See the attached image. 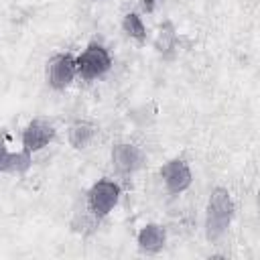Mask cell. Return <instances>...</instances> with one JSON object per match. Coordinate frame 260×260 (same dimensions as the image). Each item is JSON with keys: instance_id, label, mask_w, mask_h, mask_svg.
I'll return each instance as SVG.
<instances>
[{"instance_id": "obj_1", "label": "cell", "mask_w": 260, "mask_h": 260, "mask_svg": "<svg viewBox=\"0 0 260 260\" xmlns=\"http://www.w3.org/2000/svg\"><path fill=\"white\" fill-rule=\"evenodd\" d=\"M236 203L232 193L225 187H213L205 205V238L207 242H219L234 219Z\"/></svg>"}, {"instance_id": "obj_2", "label": "cell", "mask_w": 260, "mask_h": 260, "mask_svg": "<svg viewBox=\"0 0 260 260\" xmlns=\"http://www.w3.org/2000/svg\"><path fill=\"white\" fill-rule=\"evenodd\" d=\"M77 75L85 81H93L104 77L112 69V55L110 51L100 43H89L77 57Z\"/></svg>"}, {"instance_id": "obj_3", "label": "cell", "mask_w": 260, "mask_h": 260, "mask_svg": "<svg viewBox=\"0 0 260 260\" xmlns=\"http://www.w3.org/2000/svg\"><path fill=\"white\" fill-rule=\"evenodd\" d=\"M120 201V185L110 179L95 181L87 191V209L95 219H104Z\"/></svg>"}, {"instance_id": "obj_4", "label": "cell", "mask_w": 260, "mask_h": 260, "mask_svg": "<svg viewBox=\"0 0 260 260\" xmlns=\"http://www.w3.org/2000/svg\"><path fill=\"white\" fill-rule=\"evenodd\" d=\"M77 77V61L73 53H57L47 61V83L61 91Z\"/></svg>"}, {"instance_id": "obj_5", "label": "cell", "mask_w": 260, "mask_h": 260, "mask_svg": "<svg viewBox=\"0 0 260 260\" xmlns=\"http://www.w3.org/2000/svg\"><path fill=\"white\" fill-rule=\"evenodd\" d=\"M160 179L165 183V189L171 195H181L185 193L191 183H193V173L191 167L185 158H171L160 167Z\"/></svg>"}, {"instance_id": "obj_6", "label": "cell", "mask_w": 260, "mask_h": 260, "mask_svg": "<svg viewBox=\"0 0 260 260\" xmlns=\"http://www.w3.org/2000/svg\"><path fill=\"white\" fill-rule=\"evenodd\" d=\"M55 126L49 122V120H43V118H35L30 120L24 130H22V148L28 150V152H39L43 150L45 146H49L55 138Z\"/></svg>"}, {"instance_id": "obj_7", "label": "cell", "mask_w": 260, "mask_h": 260, "mask_svg": "<svg viewBox=\"0 0 260 260\" xmlns=\"http://www.w3.org/2000/svg\"><path fill=\"white\" fill-rule=\"evenodd\" d=\"M144 160L146 156L142 148L132 142H116L112 146V167L122 175L136 173L144 165Z\"/></svg>"}, {"instance_id": "obj_8", "label": "cell", "mask_w": 260, "mask_h": 260, "mask_svg": "<svg viewBox=\"0 0 260 260\" xmlns=\"http://www.w3.org/2000/svg\"><path fill=\"white\" fill-rule=\"evenodd\" d=\"M136 244L146 254H158L167 244V230L160 223H146L138 230Z\"/></svg>"}, {"instance_id": "obj_9", "label": "cell", "mask_w": 260, "mask_h": 260, "mask_svg": "<svg viewBox=\"0 0 260 260\" xmlns=\"http://www.w3.org/2000/svg\"><path fill=\"white\" fill-rule=\"evenodd\" d=\"M32 167V152L28 150H18L10 152L6 148V142L0 140V173H16L22 175Z\"/></svg>"}, {"instance_id": "obj_10", "label": "cell", "mask_w": 260, "mask_h": 260, "mask_svg": "<svg viewBox=\"0 0 260 260\" xmlns=\"http://www.w3.org/2000/svg\"><path fill=\"white\" fill-rule=\"evenodd\" d=\"M98 134V126L89 120H75L69 130H67V138H69V144L75 148V150H83L91 144V140L95 138Z\"/></svg>"}, {"instance_id": "obj_11", "label": "cell", "mask_w": 260, "mask_h": 260, "mask_svg": "<svg viewBox=\"0 0 260 260\" xmlns=\"http://www.w3.org/2000/svg\"><path fill=\"white\" fill-rule=\"evenodd\" d=\"M122 30L130 39H134L138 43H144L146 41V26H144L142 16L138 12H126L124 14V18H122Z\"/></svg>"}, {"instance_id": "obj_12", "label": "cell", "mask_w": 260, "mask_h": 260, "mask_svg": "<svg viewBox=\"0 0 260 260\" xmlns=\"http://www.w3.org/2000/svg\"><path fill=\"white\" fill-rule=\"evenodd\" d=\"M175 39V30L171 28V22L162 24L160 26V32H158V39H156V49L158 51H167L171 47V41Z\"/></svg>"}, {"instance_id": "obj_13", "label": "cell", "mask_w": 260, "mask_h": 260, "mask_svg": "<svg viewBox=\"0 0 260 260\" xmlns=\"http://www.w3.org/2000/svg\"><path fill=\"white\" fill-rule=\"evenodd\" d=\"M156 2H158V0H140V6H142L144 12H152L154 6H156Z\"/></svg>"}]
</instances>
